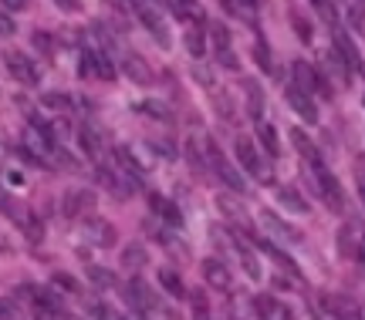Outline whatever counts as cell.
Here are the masks:
<instances>
[{
	"label": "cell",
	"instance_id": "484cf974",
	"mask_svg": "<svg viewBox=\"0 0 365 320\" xmlns=\"http://www.w3.org/2000/svg\"><path fill=\"white\" fill-rule=\"evenodd\" d=\"M145 260H149V253H145L143 246L139 243H132V246H125V250H122V267H145Z\"/></svg>",
	"mask_w": 365,
	"mask_h": 320
},
{
	"label": "cell",
	"instance_id": "ffe728a7",
	"mask_svg": "<svg viewBox=\"0 0 365 320\" xmlns=\"http://www.w3.org/2000/svg\"><path fill=\"white\" fill-rule=\"evenodd\" d=\"M335 51L349 61V68H362V64H359V51H355V44L349 41V34H345L341 27H335Z\"/></svg>",
	"mask_w": 365,
	"mask_h": 320
},
{
	"label": "cell",
	"instance_id": "b9f144b4",
	"mask_svg": "<svg viewBox=\"0 0 365 320\" xmlns=\"http://www.w3.org/2000/svg\"><path fill=\"white\" fill-rule=\"evenodd\" d=\"M4 179L11 182V186H24V179H21V176H17V172H7V176H4Z\"/></svg>",
	"mask_w": 365,
	"mask_h": 320
},
{
	"label": "cell",
	"instance_id": "4316f807",
	"mask_svg": "<svg viewBox=\"0 0 365 320\" xmlns=\"http://www.w3.org/2000/svg\"><path fill=\"white\" fill-rule=\"evenodd\" d=\"M135 112L153 115V118H159V122H170V118H173V112L166 108V102H139V105H135Z\"/></svg>",
	"mask_w": 365,
	"mask_h": 320
},
{
	"label": "cell",
	"instance_id": "7a4b0ae2",
	"mask_svg": "<svg viewBox=\"0 0 365 320\" xmlns=\"http://www.w3.org/2000/svg\"><path fill=\"white\" fill-rule=\"evenodd\" d=\"M312 172H314V182H318V196L325 199L328 209L345 213V192H341L339 179H335V172L325 166V159H314V162H312Z\"/></svg>",
	"mask_w": 365,
	"mask_h": 320
},
{
	"label": "cell",
	"instance_id": "cb8c5ba5",
	"mask_svg": "<svg viewBox=\"0 0 365 320\" xmlns=\"http://www.w3.org/2000/svg\"><path fill=\"white\" fill-rule=\"evenodd\" d=\"M78 139H81V145H85V152H88V159H102V135L95 132L91 125H85L78 132Z\"/></svg>",
	"mask_w": 365,
	"mask_h": 320
},
{
	"label": "cell",
	"instance_id": "7c38bea8",
	"mask_svg": "<svg viewBox=\"0 0 365 320\" xmlns=\"http://www.w3.org/2000/svg\"><path fill=\"white\" fill-rule=\"evenodd\" d=\"M91 209H95V192L91 189H68L65 199H61V213H65L68 219L85 216Z\"/></svg>",
	"mask_w": 365,
	"mask_h": 320
},
{
	"label": "cell",
	"instance_id": "836d02e7",
	"mask_svg": "<svg viewBox=\"0 0 365 320\" xmlns=\"http://www.w3.org/2000/svg\"><path fill=\"white\" fill-rule=\"evenodd\" d=\"M88 277H91V283H98V287H115V277L102 267H88Z\"/></svg>",
	"mask_w": 365,
	"mask_h": 320
},
{
	"label": "cell",
	"instance_id": "bcb514c9",
	"mask_svg": "<svg viewBox=\"0 0 365 320\" xmlns=\"http://www.w3.org/2000/svg\"><path fill=\"white\" fill-rule=\"evenodd\" d=\"M223 320H240V317H234V314H227V317H223Z\"/></svg>",
	"mask_w": 365,
	"mask_h": 320
},
{
	"label": "cell",
	"instance_id": "8fae6325",
	"mask_svg": "<svg viewBox=\"0 0 365 320\" xmlns=\"http://www.w3.org/2000/svg\"><path fill=\"white\" fill-rule=\"evenodd\" d=\"M261 223H264V230L271 233L274 240H281V243H287V246H298L301 243V230H298V226L284 223L281 216H274V213H267V209L261 213Z\"/></svg>",
	"mask_w": 365,
	"mask_h": 320
},
{
	"label": "cell",
	"instance_id": "277c9868",
	"mask_svg": "<svg viewBox=\"0 0 365 320\" xmlns=\"http://www.w3.org/2000/svg\"><path fill=\"white\" fill-rule=\"evenodd\" d=\"M207 155H210V166H213V172L223 179V186H230V192H244L247 189V182H244V176L234 169V162L227 159V155L213 145V142H207Z\"/></svg>",
	"mask_w": 365,
	"mask_h": 320
},
{
	"label": "cell",
	"instance_id": "8992f818",
	"mask_svg": "<svg viewBox=\"0 0 365 320\" xmlns=\"http://www.w3.org/2000/svg\"><path fill=\"white\" fill-rule=\"evenodd\" d=\"M335 243H339V253L349 256V260L362 256V246H365V226H362V219H345V226L339 230Z\"/></svg>",
	"mask_w": 365,
	"mask_h": 320
},
{
	"label": "cell",
	"instance_id": "6da1fadb",
	"mask_svg": "<svg viewBox=\"0 0 365 320\" xmlns=\"http://www.w3.org/2000/svg\"><path fill=\"white\" fill-rule=\"evenodd\" d=\"M234 149H237V159H240V169L247 172L250 179H257L261 186H271V182H274V169H271V162H267V159H264V155L257 152L254 139L240 135Z\"/></svg>",
	"mask_w": 365,
	"mask_h": 320
},
{
	"label": "cell",
	"instance_id": "603a6c76",
	"mask_svg": "<svg viewBox=\"0 0 365 320\" xmlns=\"http://www.w3.org/2000/svg\"><path fill=\"white\" fill-rule=\"evenodd\" d=\"M182 44H186V51L193 54V58H203L207 51V41H203V24H193L186 34H182Z\"/></svg>",
	"mask_w": 365,
	"mask_h": 320
},
{
	"label": "cell",
	"instance_id": "60d3db41",
	"mask_svg": "<svg viewBox=\"0 0 365 320\" xmlns=\"http://www.w3.org/2000/svg\"><path fill=\"white\" fill-rule=\"evenodd\" d=\"M4 7H11V11H24L27 0H4Z\"/></svg>",
	"mask_w": 365,
	"mask_h": 320
},
{
	"label": "cell",
	"instance_id": "9c48e42d",
	"mask_svg": "<svg viewBox=\"0 0 365 320\" xmlns=\"http://www.w3.org/2000/svg\"><path fill=\"white\" fill-rule=\"evenodd\" d=\"M291 75H294V81H291V85H294L298 91H304V95H312L314 88L322 91V95H331V88L322 81V75H318L308 61H294V64H291Z\"/></svg>",
	"mask_w": 365,
	"mask_h": 320
},
{
	"label": "cell",
	"instance_id": "5bb4252c",
	"mask_svg": "<svg viewBox=\"0 0 365 320\" xmlns=\"http://www.w3.org/2000/svg\"><path fill=\"white\" fill-rule=\"evenodd\" d=\"M203 280H207L213 290L227 294V290H230V267H227L223 260H217V256H210V260H203Z\"/></svg>",
	"mask_w": 365,
	"mask_h": 320
},
{
	"label": "cell",
	"instance_id": "52a82bcc",
	"mask_svg": "<svg viewBox=\"0 0 365 320\" xmlns=\"http://www.w3.org/2000/svg\"><path fill=\"white\" fill-rule=\"evenodd\" d=\"M210 41H213V58H217V64H220V68L237 71V68H240V61H237V54H234L230 31H227L223 24H210Z\"/></svg>",
	"mask_w": 365,
	"mask_h": 320
},
{
	"label": "cell",
	"instance_id": "8d00e7d4",
	"mask_svg": "<svg viewBox=\"0 0 365 320\" xmlns=\"http://www.w3.org/2000/svg\"><path fill=\"white\" fill-rule=\"evenodd\" d=\"M294 31L301 34V41H312V31H308V21H304V17H294Z\"/></svg>",
	"mask_w": 365,
	"mask_h": 320
},
{
	"label": "cell",
	"instance_id": "2e32d148",
	"mask_svg": "<svg viewBox=\"0 0 365 320\" xmlns=\"http://www.w3.org/2000/svg\"><path fill=\"white\" fill-rule=\"evenodd\" d=\"M122 71H125L135 85H153V81H156V78H153V68H149L139 54H125V58H122Z\"/></svg>",
	"mask_w": 365,
	"mask_h": 320
},
{
	"label": "cell",
	"instance_id": "83f0119b",
	"mask_svg": "<svg viewBox=\"0 0 365 320\" xmlns=\"http://www.w3.org/2000/svg\"><path fill=\"white\" fill-rule=\"evenodd\" d=\"M237 253H240V263H244V273H247L250 280H261V263H257V256L250 253L247 246H237Z\"/></svg>",
	"mask_w": 365,
	"mask_h": 320
},
{
	"label": "cell",
	"instance_id": "e0dca14e",
	"mask_svg": "<svg viewBox=\"0 0 365 320\" xmlns=\"http://www.w3.org/2000/svg\"><path fill=\"white\" fill-rule=\"evenodd\" d=\"M129 304L135 310H153L156 307V297H153V290H149V283L139 280V277H132L129 280Z\"/></svg>",
	"mask_w": 365,
	"mask_h": 320
},
{
	"label": "cell",
	"instance_id": "7402d4cb",
	"mask_svg": "<svg viewBox=\"0 0 365 320\" xmlns=\"http://www.w3.org/2000/svg\"><path fill=\"white\" fill-rule=\"evenodd\" d=\"M159 283H163V290H166V294H173V297H186V287H182L180 273H176L173 267H159Z\"/></svg>",
	"mask_w": 365,
	"mask_h": 320
},
{
	"label": "cell",
	"instance_id": "4fadbf2b",
	"mask_svg": "<svg viewBox=\"0 0 365 320\" xmlns=\"http://www.w3.org/2000/svg\"><path fill=\"white\" fill-rule=\"evenodd\" d=\"M254 310H257V320H294L291 307H287L284 300L271 297V294L254 297Z\"/></svg>",
	"mask_w": 365,
	"mask_h": 320
},
{
	"label": "cell",
	"instance_id": "ba28073f",
	"mask_svg": "<svg viewBox=\"0 0 365 320\" xmlns=\"http://www.w3.org/2000/svg\"><path fill=\"white\" fill-rule=\"evenodd\" d=\"M81 236L88 240V243L102 246V250H108V246H115L118 233L112 223H105L102 216H85V223H81Z\"/></svg>",
	"mask_w": 365,
	"mask_h": 320
},
{
	"label": "cell",
	"instance_id": "5b68a950",
	"mask_svg": "<svg viewBox=\"0 0 365 320\" xmlns=\"http://www.w3.org/2000/svg\"><path fill=\"white\" fill-rule=\"evenodd\" d=\"M129 4H132V11H135V17L143 21L145 31H149L159 44H170V34H166V24H163V14H159L156 4H153V0H129Z\"/></svg>",
	"mask_w": 365,
	"mask_h": 320
},
{
	"label": "cell",
	"instance_id": "4dcf8cb0",
	"mask_svg": "<svg viewBox=\"0 0 365 320\" xmlns=\"http://www.w3.org/2000/svg\"><path fill=\"white\" fill-rule=\"evenodd\" d=\"M190 307H193V320H210V304L203 290H190Z\"/></svg>",
	"mask_w": 365,
	"mask_h": 320
},
{
	"label": "cell",
	"instance_id": "30bf717a",
	"mask_svg": "<svg viewBox=\"0 0 365 320\" xmlns=\"http://www.w3.org/2000/svg\"><path fill=\"white\" fill-rule=\"evenodd\" d=\"M4 64H7V71L14 75V81H21L27 88L38 85V68L31 64V58H27L24 51H7L4 54Z\"/></svg>",
	"mask_w": 365,
	"mask_h": 320
},
{
	"label": "cell",
	"instance_id": "ee69618b",
	"mask_svg": "<svg viewBox=\"0 0 365 320\" xmlns=\"http://www.w3.org/2000/svg\"><path fill=\"white\" fill-rule=\"evenodd\" d=\"M298 320H314V314H312V310H301V317Z\"/></svg>",
	"mask_w": 365,
	"mask_h": 320
},
{
	"label": "cell",
	"instance_id": "ab89813d",
	"mask_svg": "<svg viewBox=\"0 0 365 320\" xmlns=\"http://www.w3.org/2000/svg\"><path fill=\"white\" fill-rule=\"evenodd\" d=\"M34 44H38L44 54H51V38H48V34H41L38 31V34H34Z\"/></svg>",
	"mask_w": 365,
	"mask_h": 320
},
{
	"label": "cell",
	"instance_id": "f546056e",
	"mask_svg": "<svg viewBox=\"0 0 365 320\" xmlns=\"http://www.w3.org/2000/svg\"><path fill=\"white\" fill-rule=\"evenodd\" d=\"M244 88H247V102H250V115L257 118L264 115V91L254 85V81H244Z\"/></svg>",
	"mask_w": 365,
	"mask_h": 320
},
{
	"label": "cell",
	"instance_id": "1f68e13d",
	"mask_svg": "<svg viewBox=\"0 0 365 320\" xmlns=\"http://www.w3.org/2000/svg\"><path fill=\"white\" fill-rule=\"evenodd\" d=\"M41 105H48V108H54V112H65V108H71V98L61 95V91H48V95L41 98Z\"/></svg>",
	"mask_w": 365,
	"mask_h": 320
},
{
	"label": "cell",
	"instance_id": "9a60e30c",
	"mask_svg": "<svg viewBox=\"0 0 365 320\" xmlns=\"http://www.w3.org/2000/svg\"><path fill=\"white\" fill-rule=\"evenodd\" d=\"M284 98L291 102V108H294V112H298L304 122H312V125L318 122V108H314L312 95H304V91H298L294 85H287V88H284Z\"/></svg>",
	"mask_w": 365,
	"mask_h": 320
},
{
	"label": "cell",
	"instance_id": "d590c367",
	"mask_svg": "<svg viewBox=\"0 0 365 320\" xmlns=\"http://www.w3.org/2000/svg\"><path fill=\"white\" fill-rule=\"evenodd\" d=\"M254 58L261 61L264 71H271V58H267V48H264V41H257V48H254Z\"/></svg>",
	"mask_w": 365,
	"mask_h": 320
},
{
	"label": "cell",
	"instance_id": "3957f363",
	"mask_svg": "<svg viewBox=\"0 0 365 320\" xmlns=\"http://www.w3.org/2000/svg\"><path fill=\"white\" fill-rule=\"evenodd\" d=\"M81 78H102V81H115V64L102 48H88L81 51Z\"/></svg>",
	"mask_w": 365,
	"mask_h": 320
},
{
	"label": "cell",
	"instance_id": "f1b7e54d",
	"mask_svg": "<svg viewBox=\"0 0 365 320\" xmlns=\"http://www.w3.org/2000/svg\"><path fill=\"white\" fill-rule=\"evenodd\" d=\"M217 206H220V213H227V219H234V223H240V219H244V206L237 203V199H230L227 192H223V196H217Z\"/></svg>",
	"mask_w": 365,
	"mask_h": 320
},
{
	"label": "cell",
	"instance_id": "44dd1931",
	"mask_svg": "<svg viewBox=\"0 0 365 320\" xmlns=\"http://www.w3.org/2000/svg\"><path fill=\"white\" fill-rule=\"evenodd\" d=\"M291 142H294V149L301 152V159H304L308 166H312L314 159H322V155H318V149H314V142L308 139V135H304L301 128H291Z\"/></svg>",
	"mask_w": 365,
	"mask_h": 320
},
{
	"label": "cell",
	"instance_id": "ac0fdd59",
	"mask_svg": "<svg viewBox=\"0 0 365 320\" xmlns=\"http://www.w3.org/2000/svg\"><path fill=\"white\" fill-rule=\"evenodd\" d=\"M149 206L156 209V216L159 219H166L170 226H182V216H180V209L166 199V196H159V192H149Z\"/></svg>",
	"mask_w": 365,
	"mask_h": 320
},
{
	"label": "cell",
	"instance_id": "e575fe53",
	"mask_svg": "<svg viewBox=\"0 0 365 320\" xmlns=\"http://www.w3.org/2000/svg\"><path fill=\"white\" fill-rule=\"evenodd\" d=\"M14 31H17V24H14L11 17L0 11V38H14Z\"/></svg>",
	"mask_w": 365,
	"mask_h": 320
},
{
	"label": "cell",
	"instance_id": "f6af8a7d",
	"mask_svg": "<svg viewBox=\"0 0 365 320\" xmlns=\"http://www.w3.org/2000/svg\"><path fill=\"white\" fill-rule=\"evenodd\" d=\"M244 4H247V7H257V4H261V0H244Z\"/></svg>",
	"mask_w": 365,
	"mask_h": 320
},
{
	"label": "cell",
	"instance_id": "74e56055",
	"mask_svg": "<svg viewBox=\"0 0 365 320\" xmlns=\"http://www.w3.org/2000/svg\"><path fill=\"white\" fill-rule=\"evenodd\" d=\"M61 11H68V14H78L81 11V0H54Z\"/></svg>",
	"mask_w": 365,
	"mask_h": 320
},
{
	"label": "cell",
	"instance_id": "7bdbcfd3",
	"mask_svg": "<svg viewBox=\"0 0 365 320\" xmlns=\"http://www.w3.org/2000/svg\"><path fill=\"white\" fill-rule=\"evenodd\" d=\"M359 192H362V199H365V176L359 172Z\"/></svg>",
	"mask_w": 365,
	"mask_h": 320
},
{
	"label": "cell",
	"instance_id": "d4e9b609",
	"mask_svg": "<svg viewBox=\"0 0 365 320\" xmlns=\"http://www.w3.org/2000/svg\"><path fill=\"white\" fill-rule=\"evenodd\" d=\"M257 139H261V145L267 149V155H271V159H277V155H281V142H277V132H274L271 125H257Z\"/></svg>",
	"mask_w": 365,
	"mask_h": 320
},
{
	"label": "cell",
	"instance_id": "7dc6e473",
	"mask_svg": "<svg viewBox=\"0 0 365 320\" xmlns=\"http://www.w3.org/2000/svg\"><path fill=\"white\" fill-rule=\"evenodd\" d=\"M362 320H365V310H362Z\"/></svg>",
	"mask_w": 365,
	"mask_h": 320
},
{
	"label": "cell",
	"instance_id": "f35d334b",
	"mask_svg": "<svg viewBox=\"0 0 365 320\" xmlns=\"http://www.w3.org/2000/svg\"><path fill=\"white\" fill-rule=\"evenodd\" d=\"M54 283H58V287H65V290H78V283L71 280V277H65V273H54Z\"/></svg>",
	"mask_w": 365,
	"mask_h": 320
},
{
	"label": "cell",
	"instance_id": "d6a6232c",
	"mask_svg": "<svg viewBox=\"0 0 365 320\" xmlns=\"http://www.w3.org/2000/svg\"><path fill=\"white\" fill-rule=\"evenodd\" d=\"M34 320H65L61 307H51V304H34Z\"/></svg>",
	"mask_w": 365,
	"mask_h": 320
},
{
	"label": "cell",
	"instance_id": "d6986e66",
	"mask_svg": "<svg viewBox=\"0 0 365 320\" xmlns=\"http://www.w3.org/2000/svg\"><path fill=\"white\" fill-rule=\"evenodd\" d=\"M277 203L284 206V213H308V203H304V196L294 186H281L277 189Z\"/></svg>",
	"mask_w": 365,
	"mask_h": 320
}]
</instances>
